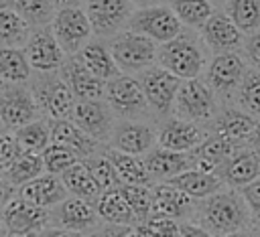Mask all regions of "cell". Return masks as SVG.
I'll return each mask as SVG.
<instances>
[{
  "mask_svg": "<svg viewBox=\"0 0 260 237\" xmlns=\"http://www.w3.org/2000/svg\"><path fill=\"white\" fill-rule=\"evenodd\" d=\"M193 221L205 227L213 237H223L234 231L250 229L252 215L238 188H223L195 207Z\"/></svg>",
  "mask_w": 260,
  "mask_h": 237,
  "instance_id": "6da1fadb",
  "label": "cell"
},
{
  "mask_svg": "<svg viewBox=\"0 0 260 237\" xmlns=\"http://www.w3.org/2000/svg\"><path fill=\"white\" fill-rule=\"evenodd\" d=\"M209 49L205 47L201 34L195 30H183L169 43L158 45L156 65L165 67L179 79H195L205 73L209 65Z\"/></svg>",
  "mask_w": 260,
  "mask_h": 237,
  "instance_id": "7a4b0ae2",
  "label": "cell"
},
{
  "mask_svg": "<svg viewBox=\"0 0 260 237\" xmlns=\"http://www.w3.org/2000/svg\"><path fill=\"white\" fill-rule=\"evenodd\" d=\"M108 47L122 73L138 75L156 63L158 43L130 28H124L112 38H108Z\"/></svg>",
  "mask_w": 260,
  "mask_h": 237,
  "instance_id": "3957f363",
  "label": "cell"
},
{
  "mask_svg": "<svg viewBox=\"0 0 260 237\" xmlns=\"http://www.w3.org/2000/svg\"><path fill=\"white\" fill-rule=\"evenodd\" d=\"M37 103L41 107V113L49 120H69L73 113V107L77 103L69 83L61 75V71L51 73H32V85H30Z\"/></svg>",
  "mask_w": 260,
  "mask_h": 237,
  "instance_id": "277c9868",
  "label": "cell"
},
{
  "mask_svg": "<svg viewBox=\"0 0 260 237\" xmlns=\"http://www.w3.org/2000/svg\"><path fill=\"white\" fill-rule=\"evenodd\" d=\"M217 111H219L217 95L213 93V89L207 85L205 79L195 77V79L181 81L175 107H173V113L177 117L195 122V124H207V122H213Z\"/></svg>",
  "mask_w": 260,
  "mask_h": 237,
  "instance_id": "5b68a950",
  "label": "cell"
},
{
  "mask_svg": "<svg viewBox=\"0 0 260 237\" xmlns=\"http://www.w3.org/2000/svg\"><path fill=\"white\" fill-rule=\"evenodd\" d=\"M104 99L110 103L114 113L122 120H142L148 115L150 105L142 91V85L136 75L120 73L118 77L106 83Z\"/></svg>",
  "mask_w": 260,
  "mask_h": 237,
  "instance_id": "8992f818",
  "label": "cell"
},
{
  "mask_svg": "<svg viewBox=\"0 0 260 237\" xmlns=\"http://www.w3.org/2000/svg\"><path fill=\"white\" fill-rule=\"evenodd\" d=\"M126 28L146 34L158 45L169 43L183 32V24L169 4H152V6L136 8Z\"/></svg>",
  "mask_w": 260,
  "mask_h": 237,
  "instance_id": "52a82bcc",
  "label": "cell"
},
{
  "mask_svg": "<svg viewBox=\"0 0 260 237\" xmlns=\"http://www.w3.org/2000/svg\"><path fill=\"white\" fill-rule=\"evenodd\" d=\"M41 107L32 89L26 83H2L0 85V120L6 130H18L39 120Z\"/></svg>",
  "mask_w": 260,
  "mask_h": 237,
  "instance_id": "ba28073f",
  "label": "cell"
},
{
  "mask_svg": "<svg viewBox=\"0 0 260 237\" xmlns=\"http://www.w3.org/2000/svg\"><path fill=\"white\" fill-rule=\"evenodd\" d=\"M51 30L67 57L77 55L93 36L89 18L81 6H61L51 22Z\"/></svg>",
  "mask_w": 260,
  "mask_h": 237,
  "instance_id": "9c48e42d",
  "label": "cell"
},
{
  "mask_svg": "<svg viewBox=\"0 0 260 237\" xmlns=\"http://www.w3.org/2000/svg\"><path fill=\"white\" fill-rule=\"evenodd\" d=\"M136 6L130 0H85V14L89 18L95 38H112L128 26Z\"/></svg>",
  "mask_w": 260,
  "mask_h": 237,
  "instance_id": "30bf717a",
  "label": "cell"
},
{
  "mask_svg": "<svg viewBox=\"0 0 260 237\" xmlns=\"http://www.w3.org/2000/svg\"><path fill=\"white\" fill-rule=\"evenodd\" d=\"M246 71H248V61L240 51L221 53L211 57L203 73V79L207 81V85L213 89L217 97H234Z\"/></svg>",
  "mask_w": 260,
  "mask_h": 237,
  "instance_id": "8fae6325",
  "label": "cell"
},
{
  "mask_svg": "<svg viewBox=\"0 0 260 237\" xmlns=\"http://www.w3.org/2000/svg\"><path fill=\"white\" fill-rule=\"evenodd\" d=\"M136 77L142 85V91L150 105V111H154L158 115L171 113L175 107L177 91H179L183 79H179L177 75H173L171 71H167L160 65H152V67L144 69L142 73H138Z\"/></svg>",
  "mask_w": 260,
  "mask_h": 237,
  "instance_id": "7c38bea8",
  "label": "cell"
},
{
  "mask_svg": "<svg viewBox=\"0 0 260 237\" xmlns=\"http://www.w3.org/2000/svg\"><path fill=\"white\" fill-rule=\"evenodd\" d=\"M24 53L28 57L32 71H39V73L61 71V67L67 61V53L63 51L57 36L53 34L51 24L32 28L30 38L24 45Z\"/></svg>",
  "mask_w": 260,
  "mask_h": 237,
  "instance_id": "4fadbf2b",
  "label": "cell"
},
{
  "mask_svg": "<svg viewBox=\"0 0 260 237\" xmlns=\"http://www.w3.org/2000/svg\"><path fill=\"white\" fill-rule=\"evenodd\" d=\"M69 120L98 142H110L116 128V113L106 99L77 101Z\"/></svg>",
  "mask_w": 260,
  "mask_h": 237,
  "instance_id": "5bb4252c",
  "label": "cell"
},
{
  "mask_svg": "<svg viewBox=\"0 0 260 237\" xmlns=\"http://www.w3.org/2000/svg\"><path fill=\"white\" fill-rule=\"evenodd\" d=\"M199 34L211 55L238 53L242 51L244 38H246V34L234 24V20L223 10H215L209 16V20L203 24Z\"/></svg>",
  "mask_w": 260,
  "mask_h": 237,
  "instance_id": "9a60e30c",
  "label": "cell"
},
{
  "mask_svg": "<svg viewBox=\"0 0 260 237\" xmlns=\"http://www.w3.org/2000/svg\"><path fill=\"white\" fill-rule=\"evenodd\" d=\"M49 223H53V227L85 233V231H91L98 227L100 215H98L95 205H91V201H85L79 196H69L63 203H59L57 207L49 209Z\"/></svg>",
  "mask_w": 260,
  "mask_h": 237,
  "instance_id": "2e32d148",
  "label": "cell"
},
{
  "mask_svg": "<svg viewBox=\"0 0 260 237\" xmlns=\"http://www.w3.org/2000/svg\"><path fill=\"white\" fill-rule=\"evenodd\" d=\"M156 144V130L140 120H122L116 124L112 138H110V148L132 154V156H144L148 154Z\"/></svg>",
  "mask_w": 260,
  "mask_h": 237,
  "instance_id": "e0dca14e",
  "label": "cell"
},
{
  "mask_svg": "<svg viewBox=\"0 0 260 237\" xmlns=\"http://www.w3.org/2000/svg\"><path fill=\"white\" fill-rule=\"evenodd\" d=\"M2 219L8 227V233L20 235H39L49 225V209L37 207L22 196H14L2 211Z\"/></svg>",
  "mask_w": 260,
  "mask_h": 237,
  "instance_id": "ac0fdd59",
  "label": "cell"
},
{
  "mask_svg": "<svg viewBox=\"0 0 260 237\" xmlns=\"http://www.w3.org/2000/svg\"><path fill=\"white\" fill-rule=\"evenodd\" d=\"M207 136L209 132H205L199 124L175 115L165 120L156 130V144L175 152H193Z\"/></svg>",
  "mask_w": 260,
  "mask_h": 237,
  "instance_id": "d6986e66",
  "label": "cell"
},
{
  "mask_svg": "<svg viewBox=\"0 0 260 237\" xmlns=\"http://www.w3.org/2000/svg\"><path fill=\"white\" fill-rule=\"evenodd\" d=\"M225 186L244 188L246 184L260 178V152L252 146H240L215 172Z\"/></svg>",
  "mask_w": 260,
  "mask_h": 237,
  "instance_id": "ffe728a7",
  "label": "cell"
},
{
  "mask_svg": "<svg viewBox=\"0 0 260 237\" xmlns=\"http://www.w3.org/2000/svg\"><path fill=\"white\" fill-rule=\"evenodd\" d=\"M195 207V199L169 182H158L152 186V217L175 219L179 223L193 221Z\"/></svg>",
  "mask_w": 260,
  "mask_h": 237,
  "instance_id": "44dd1931",
  "label": "cell"
},
{
  "mask_svg": "<svg viewBox=\"0 0 260 237\" xmlns=\"http://www.w3.org/2000/svg\"><path fill=\"white\" fill-rule=\"evenodd\" d=\"M258 117L250 115L248 111L240 109L238 105H230L217 111V115L211 122V132L228 138L230 142L238 146H248L250 136L256 128Z\"/></svg>",
  "mask_w": 260,
  "mask_h": 237,
  "instance_id": "7402d4cb",
  "label": "cell"
},
{
  "mask_svg": "<svg viewBox=\"0 0 260 237\" xmlns=\"http://www.w3.org/2000/svg\"><path fill=\"white\" fill-rule=\"evenodd\" d=\"M18 196H22L24 201L43 207V209H53L59 203H63L65 199H69V190L63 182L61 176L51 174V172H43L41 176L32 178L30 182H26L24 186L18 188Z\"/></svg>",
  "mask_w": 260,
  "mask_h": 237,
  "instance_id": "603a6c76",
  "label": "cell"
},
{
  "mask_svg": "<svg viewBox=\"0 0 260 237\" xmlns=\"http://www.w3.org/2000/svg\"><path fill=\"white\" fill-rule=\"evenodd\" d=\"M144 162L152 180L158 182H167L195 166L191 152H175L162 146H154L148 154H144Z\"/></svg>",
  "mask_w": 260,
  "mask_h": 237,
  "instance_id": "cb8c5ba5",
  "label": "cell"
},
{
  "mask_svg": "<svg viewBox=\"0 0 260 237\" xmlns=\"http://www.w3.org/2000/svg\"><path fill=\"white\" fill-rule=\"evenodd\" d=\"M61 75L69 83L73 95L77 101L83 99H104L106 95V81L95 77L91 71H87L75 57H67L65 65L61 67Z\"/></svg>",
  "mask_w": 260,
  "mask_h": 237,
  "instance_id": "d4e9b609",
  "label": "cell"
},
{
  "mask_svg": "<svg viewBox=\"0 0 260 237\" xmlns=\"http://www.w3.org/2000/svg\"><path fill=\"white\" fill-rule=\"evenodd\" d=\"M87 71H91L95 77H100L102 81H110L114 77H118L122 71L118 69L112 51L108 47V41L104 38H91L77 55H73Z\"/></svg>",
  "mask_w": 260,
  "mask_h": 237,
  "instance_id": "484cf974",
  "label": "cell"
},
{
  "mask_svg": "<svg viewBox=\"0 0 260 237\" xmlns=\"http://www.w3.org/2000/svg\"><path fill=\"white\" fill-rule=\"evenodd\" d=\"M51 142L67 146L81 160L93 156L98 152V148H100V142L93 140L91 136H87L71 120H51Z\"/></svg>",
  "mask_w": 260,
  "mask_h": 237,
  "instance_id": "4316f807",
  "label": "cell"
},
{
  "mask_svg": "<svg viewBox=\"0 0 260 237\" xmlns=\"http://www.w3.org/2000/svg\"><path fill=\"white\" fill-rule=\"evenodd\" d=\"M240 146L230 142L228 138L209 132V136L191 152L193 156V168L205 170V172H217V168L238 150Z\"/></svg>",
  "mask_w": 260,
  "mask_h": 237,
  "instance_id": "83f0119b",
  "label": "cell"
},
{
  "mask_svg": "<svg viewBox=\"0 0 260 237\" xmlns=\"http://www.w3.org/2000/svg\"><path fill=\"white\" fill-rule=\"evenodd\" d=\"M167 182L177 186L179 190H183L185 194H189L195 201H203V199H207V196L225 188L223 180L215 172H205V170H199V168H189V170L181 172L179 176H175Z\"/></svg>",
  "mask_w": 260,
  "mask_h": 237,
  "instance_id": "f1b7e54d",
  "label": "cell"
},
{
  "mask_svg": "<svg viewBox=\"0 0 260 237\" xmlns=\"http://www.w3.org/2000/svg\"><path fill=\"white\" fill-rule=\"evenodd\" d=\"M95 209L102 221L114 223V225H134L136 217L130 209V203L120 186L102 190V194L95 199Z\"/></svg>",
  "mask_w": 260,
  "mask_h": 237,
  "instance_id": "f546056e",
  "label": "cell"
},
{
  "mask_svg": "<svg viewBox=\"0 0 260 237\" xmlns=\"http://www.w3.org/2000/svg\"><path fill=\"white\" fill-rule=\"evenodd\" d=\"M108 156L112 158L116 166V174L120 184L126 186H152V176L148 174L144 156H132L118 150H108Z\"/></svg>",
  "mask_w": 260,
  "mask_h": 237,
  "instance_id": "4dcf8cb0",
  "label": "cell"
},
{
  "mask_svg": "<svg viewBox=\"0 0 260 237\" xmlns=\"http://www.w3.org/2000/svg\"><path fill=\"white\" fill-rule=\"evenodd\" d=\"M32 32V26L6 4L0 6V49H24Z\"/></svg>",
  "mask_w": 260,
  "mask_h": 237,
  "instance_id": "1f68e13d",
  "label": "cell"
},
{
  "mask_svg": "<svg viewBox=\"0 0 260 237\" xmlns=\"http://www.w3.org/2000/svg\"><path fill=\"white\" fill-rule=\"evenodd\" d=\"M32 73L24 49H0V83H28Z\"/></svg>",
  "mask_w": 260,
  "mask_h": 237,
  "instance_id": "d6a6232c",
  "label": "cell"
},
{
  "mask_svg": "<svg viewBox=\"0 0 260 237\" xmlns=\"http://www.w3.org/2000/svg\"><path fill=\"white\" fill-rule=\"evenodd\" d=\"M61 178H63L71 196H79V199H85V201H95L102 194V186L98 184V180L93 178L91 170L87 168V164L83 160H79L69 170H65L61 174Z\"/></svg>",
  "mask_w": 260,
  "mask_h": 237,
  "instance_id": "836d02e7",
  "label": "cell"
},
{
  "mask_svg": "<svg viewBox=\"0 0 260 237\" xmlns=\"http://www.w3.org/2000/svg\"><path fill=\"white\" fill-rule=\"evenodd\" d=\"M4 4L18 12L32 28L49 26L59 10L57 0H4Z\"/></svg>",
  "mask_w": 260,
  "mask_h": 237,
  "instance_id": "e575fe53",
  "label": "cell"
},
{
  "mask_svg": "<svg viewBox=\"0 0 260 237\" xmlns=\"http://www.w3.org/2000/svg\"><path fill=\"white\" fill-rule=\"evenodd\" d=\"M169 6L173 8L181 24L191 30H201L209 16L215 12L211 0H169Z\"/></svg>",
  "mask_w": 260,
  "mask_h": 237,
  "instance_id": "d590c367",
  "label": "cell"
},
{
  "mask_svg": "<svg viewBox=\"0 0 260 237\" xmlns=\"http://www.w3.org/2000/svg\"><path fill=\"white\" fill-rule=\"evenodd\" d=\"M221 10L246 36L260 30V0H228Z\"/></svg>",
  "mask_w": 260,
  "mask_h": 237,
  "instance_id": "8d00e7d4",
  "label": "cell"
},
{
  "mask_svg": "<svg viewBox=\"0 0 260 237\" xmlns=\"http://www.w3.org/2000/svg\"><path fill=\"white\" fill-rule=\"evenodd\" d=\"M45 172V162H43V156L37 154V152H26L22 150V154L16 158V162L6 170L2 172V176L12 184V186H24L26 182H30L32 178L41 176Z\"/></svg>",
  "mask_w": 260,
  "mask_h": 237,
  "instance_id": "74e56055",
  "label": "cell"
},
{
  "mask_svg": "<svg viewBox=\"0 0 260 237\" xmlns=\"http://www.w3.org/2000/svg\"><path fill=\"white\" fill-rule=\"evenodd\" d=\"M234 101L240 109L248 111L254 117H260V69L248 67L236 95Z\"/></svg>",
  "mask_w": 260,
  "mask_h": 237,
  "instance_id": "f35d334b",
  "label": "cell"
},
{
  "mask_svg": "<svg viewBox=\"0 0 260 237\" xmlns=\"http://www.w3.org/2000/svg\"><path fill=\"white\" fill-rule=\"evenodd\" d=\"M14 136L18 140V144L22 146V150L43 154L51 144V124H47L45 120L39 117L26 126L14 130Z\"/></svg>",
  "mask_w": 260,
  "mask_h": 237,
  "instance_id": "ab89813d",
  "label": "cell"
},
{
  "mask_svg": "<svg viewBox=\"0 0 260 237\" xmlns=\"http://www.w3.org/2000/svg\"><path fill=\"white\" fill-rule=\"evenodd\" d=\"M41 156L45 162V172H51L57 176H61L65 170H69L73 164H77L81 160L73 150H69L67 146H61V144H55V142H51L49 148Z\"/></svg>",
  "mask_w": 260,
  "mask_h": 237,
  "instance_id": "60d3db41",
  "label": "cell"
},
{
  "mask_svg": "<svg viewBox=\"0 0 260 237\" xmlns=\"http://www.w3.org/2000/svg\"><path fill=\"white\" fill-rule=\"evenodd\" d=\"M83 162H85L87 168L91 170V174H93V178L98 180V184L102 186V190L120 186V180H118V174H116V166H114L112 158L108 156V152H104V154L95 152L93 156L83 158Z\"/></svg>",
  "mask_w": 260,
  "mask_h": 237,
  "instance_id": "b9f144b4",
  "label": "cell"
},
{
  "mask_svg": "<svg viewBox=\"0 0 260 237\" xmlns=\"http://www.w3.org/2000/svg\"><path fill=\"white\" fill-rule=\"evenodd\" d=\"M122 190L130 203V209L136 217V223H146L152 217V186H126Z\"/></svg>",
  "mask_w": 260,
  "mask_h": 237,
  "instance_id": "7bdbcfd3",
  "label": "cell"
},
{
  "mask_svg": "<svg viewBox=\"0 0 260 237\" xmlns=\"http://www.w3.org/2000/svg\"><path fill=\"white\" fill-rule=\"evenodd\" d=\"M20 154H22V146L18 144L14 132H4L0 136V172H6Z\"/></svg>",
  "mask_w": 260,
  "mask_h": 237,
  "instance_id": "ee69618b",
  "label": "cell"
},
{
  "mask_svg": "<svg viewBox=\"0 0 260 237\" xmlns=\"http://www.w3.org/2000/svg\"><path fill=\"white\" fill-rule=\"evenodd\" d=\"M248 209H250V215H252V223L260 227V178H256L254 182L246 184L244 188H240Z\"/></svg>",
  "mask_w": 260,
  "mask_h": 237,
  "instance_id": "f6af8a7d",
  "label": "cell"
},
{
  "mask_svg": "<svg viewBox=\"0 0 260 237\" xmlns=\"http://www.w3.org/2000/svg\"><path fill=\"white\" fill-rule=\"evenodd\" d=\"M146 225L152 229L156 237H179V221L165 219V217H152L146 221Z\"/></svg>",
  "mask_w": 260,
  "mask_h": 237,
  "instance_id": "bcb514c9",
  "label": "cell"
},
{
  "mask_svg": "<svg viewBox=\"0 0 260 237\" xmlns=\"http://www.w3.org/2000/svg\"><path fill=\"white\" fill-rule=\"evenodd\" d=\"M242 55L254 69H260V30H256L244 38Z\"/></svg>",
  "mask_w": 260,
  "mask_h": 237,
  "instance_id": "7dc6e473",
  "label": "cell"
},
{
  "mask_svg": "<svg viewBox=\"0 0 260 237\" xmlns=\"http://www.w3.org/2000/svg\"><path fill=\"white\" fill-rule=\"evenodd\" d=\"M134 231H136V225H114V223H108L100 235L95 237H134Z\"/></svg>",
  "mask_w": 260,
  "mask_h": 237,
  "instance_id": "c3c4849f",
  "label": "cell"
},
{
  "mask_svg": "<svg viewBox=\"0 0 260 237\" xmlns=\"http://www.w3.org/2000/svg\"><path fill=\"white\" fill-rule=\"evenodd\" d=\"M179 237H213V235L195 221H183L179 223Z\"/></svg>",
  "mask_w": 260,
  "mask_h": 237,
  "instance_id": "681fc988",
  "label": "cell"
},
{
  "mask_svg": "<svg viewBox=\"0 0 260 237\" xmlns=\"http://www.w3.org/2000/svg\"><path fill=\"white\" fill-rule=\"evenodd\" d=\"M14 186L4 178V176H0V213L6 209V205L14 199V190H12Z\"/></svg>",
  "mask_w": 260,
  "mask_h": 237,
  "instance_id": "f907efd6",
  "label": "cell"
},
{
  "mask_svg": "<svg viewBox=\"0 0 260 237\" xmlns=\"http://www.w3.org/2000/svg\"><path fill=\"white\" fill-rule=\"evenodd\" d=\"M37 237H85V235H83V233H77V231L61 229V227H47V229H43Z\"/></svg>",
  "mask_w": 260,
  "mask_h": 237,
  "instance_id": "816d5d0a",
  "label": "cell"
},
{
  "mask_svg": "<svg viewBox=\"0 0 260 237\" xmlns=\"http://www.w3.org/2000/svg\"><path fill=\"white\" fill-rule=\"evenodd\" d=\"M248 146H252L256 152H260V117H258V122H256V128H254V132H252V136H250Z\"/></svg>",
  "mask_w": 260,
  "mask_h": 237,
  "instance_id": "f5cc1de1",
  "label": "cell"
},
{
  "mask_svg": "<svg viewBox=\"0 0 260 237\" xmlns=\"http://www.w3.org/2000/svg\"><path fill=\"white\" fill-rule=\"evenodd\" d=\"M134 237H156V235L152 233V229L146 223H138L136 225V231H134Z\"/></svg>",
  "mask_w": 260,
  "mask_h": 237,
  "instance_id": "db71d44e",
  "label": "cell"
},
{
  "mask_svg": "<svg viewBox=\"0 0 260 237\" xmlns=\"http://www.w3.org/2000/svg\"><path fill=\"white\" fill-rule=\"evenodd\" d=\"M223 237H258V233L250 231V229H242V231H234V233H228Z\"/></svg>",
  "mask_w": 260,
  "mask_h": 237,
  "instance_id": "11a10c76",
  "label": "cell"
},
{
  "mask_svg": "<svg viewBox=\"0 0 260 237\" xmlns=\"http://www.w3.org/2000/svg\"><path fill=\"white\" fill-rule=\"evenodd\" d=\"M136 8H142V6H152V4H162V0H130Z\"/></svg>",
  "mask_w": 260,
  "mask_h": 237,
  "instance_id": "9f6ffc18",
  "label": "cell"
},
{
  "mask_svg": "<svg viewBox=\"0 0 260 237\" xmlns=\"http://www.w3.org/2000/svg\"><path fill=\"white\" fill-rule=\"evenodd\" d=\"M81 2H85V0H57L59 8L61 6H81Z\"/></svg>",
  "mask_w": 260,
  "mask_h": 237,
  "instance_id": "6f0895ef",
  "label": "cell"
},
{
  "mask_svg": "<svg viewBox=\"0 0 260 237\" xmlns=\"http://www.w3.org/2000/svg\"><path fill=\"white\" fill-rule=\"evenodd\" d=\"M6 235H8V227H6L4 219L0 217V237H6Z\"/></svg>",
  "mask_w": 260,
  "mask_h": 237,
  "instance_id": "680465c9",
  "label": "cell"
},
{
  "mask_svg": "<svg viewBox=\"0 0 260 237\" xmlns=\"http://www.w3.org/2000/svg\"><path fill=\"white\" fill-rule=\"evenodd\" d=\"M211 4H213L215 8H223V6L228 4V0H211Z\"/></svg>",
  "mask_w": 260,
  "mask_h": 237,
  "instance_id": "91938a15",
  "label": "cell"
},
{
  "mask_svg": "<svg viewBox=\"0 0 260 237\" xmlns=\"http://www.w3.org/2000/svg\"><path fill=\"white\" fill-rule=\"evenodd\" d=\"M6 237H35V235H20V233H8Z\"/></svg>",
  "mask_w": 260,
  "mask_h": 237,
  "instance_id": "94428289",
  "label": "cell"
},
{
  "mask_svg": "<svg viewBox=\"0 0 260 237\" xmlns=\"http://www.w3.org/2000/svg\"><path fill=\"white\" fill-rule=\"evenodd\" d=\"M4 132H6V126H4V124H2V120H0V136H2Z\"/></svg>",
  "mask_w": 260,
  "mask_h": 237,
  "instance_id": "6125c7cd",
  "label": "cell"
},
{
  "mask_svg": "<svg viewBox=\"0 0 260 237\" xmlns=\"http://www.w3.org/2000/svg\"><path fill=\"white\" fill-rule=\"evenodd\" d=\"M0 6H4V0H0Z\"/></svg>",
  "mask_w": 260,
  "mask_h": 237,
  "instance_id": "be15d7a7",
  "label": "cell"
},
{
  "mask_svg": "<svg viewBox=\"0 0 260 237\" xmlns=\"http://www.w3.org/2000/svg\"><path fill=\"white\" fill-rule=\"evenodd\" d=\"M258 237H260V231H258Z\"/></svg>",
  "mask_w": 260,
  "mask_h": 237,
  "instance_id": "e7e4bbea",
  "label": "cell"
},
{
  "mask_svg": "<svg viewBox=\"0 0 260 237\" xmlns=\"http://www.w3.org/2000/svg\"><path fill=\"white\" fill-rule=\"evenodd\" d=\"M0 85H2V83H0Z\"/></svg>",
  "mask_w": 260,
  "mask_h": 237,
  "instance_id": "03108f58",
  "label": "cell"
}]
</instances>
